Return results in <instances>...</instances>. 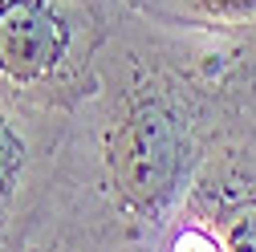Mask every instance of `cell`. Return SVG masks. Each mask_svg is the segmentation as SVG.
Instances as JSON below:
<instances>
[{
	"mask_svg": "<svg viewBox=\"0 0 256 252\" xmlns=\"http://www.w3.org/2000/svg\"><path fill=\"white\" fill-rule=\"evenodd\" d=\"M110 187L130 224H163L183 175V126L158 98L138 102L110 134Z\"/></svg>",
	"mask_w": 256,
	"mask_h": 252,
	"instance_id": "obj_1",
	"label": "cell"
},
{
	"mask_svg": "<svg viewBox=\"0 0 256 252\" xmlns=\"http://www.w3.org/2000/svg\"><path fill=\"white\" fill-rule=\"evenodd\" d=\"M66 49L70 20L49 0H0V70L8 78H45Z\"/></svg>",
	"mask_w": 256,
	"mask_h": 252,
	"instance_id": "obj_2",
	"label": "cell"
},
{
	"mask_svg": "<svg viewBox=\"0 0 256 252\" xmlns=\"http://www.w3.org/2000/svg\"><path fill=\"white\" fill-rule=\"evenodd\" d=\"M196 4L220 20H244L256 12V0H196Z\"/></svg>",
	"mask_w": 256,
	"mask_h": 252,
	"instance_id": "obj_3",
	"label": "cell"
},
{
	"mask_svg": "<svg viewBox=\"0 0 256 252\" xmlns=\"http://www.w3.org/2000/svg\"><path fill=\"white\" fill-rule=\"evenodd\" d=\"M12 167H16V142H12V134L4 130V126H0V192H4Z\"/></svg>",
	"mask_w": 256,
	"mask_h": 252,
	"instance_id": "obj_4",
	"label": "cell"
}]
</instances>
